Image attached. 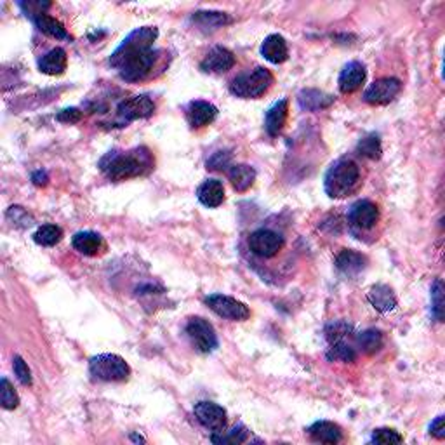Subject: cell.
I'll return each mask as SVG.
<instances>
[{
	"instance_id": "6da1fadb",
	"label": "cell",
	"mask_w": 445,
	"mask_h": 445,
	"mask_svg": "<svg viewBox=\"0 0 445 445\" xmlns=\"http://www.w3.org/2000/svg\"><path fill=\"white\" fill-rule=\"evenodd\" d=\"M101 171L112 181H125L145 174L152 169V157L147 150H134V152L108 153L100 162Z\"/></svg>"
},
{
	"instance_id": "7a4b0ae2",
	"label": "cell",
	"mask_w": 445,
	"mask_h": 445,
	"mask_svg": "<svg viewBox=\"0 0 445 445\" xmlns=\"http://www.w3.org/2000/svg\"><path fill=\"white\" fill-rule=\"evenodd\" d=\"M360 169L352 159H340L325 174V193L330 199H342L357 188Z\"/></svg>"
},
{
	"instance_id": "3957f363",
	"label": "cell",
	"mask_w": 445,
	"mask_h": 445,
	"mask_svg": "<svg viewBox=\"0 0 445 445\" xmlns=\"http://www.w3.org/2000/svg\"><path fill=\"white\" fill-rule=\"evenodd\" d=\"M157 37H159V30L153 28V26H141V28L131 31L122 41V44L113 51L112 58H110V65L113 68H119L122 63L153 49V42L157 41Z\"/></svg>"
},
{
	"instance_id": "277c9868",
	"label": "cell",
	"mask_w": 445,
	"mask_h": 445,
	"mask_svg": "<svg viewBox=\"0 0 445 445\" xmlns=\"http://www.w3.org/2000/svg\"><path fill=\"white\" fill-rule=\"evenodd\" d=\"M273 84V75L270 70L258 66L253 72H247L239 75L234 82H231L230 90L234 96L244 98V100H256L261 98L268 89Z\"/></svg>"
},
{
	"instance_id": "5b68a950",
	"label": "cell",
	"mask_w": 445,
	"mask_h": 445,
	"mask_svg": "<svg viewBox=\"0 0 445 445\" xmlns=\"http://www.w3.org/2000/svg\"><path fill=\"white\" fill-rule=\"evenodd\" d=\"M89 372L98 381L117 383V381H125L131 376V367L122 357L113 355V353H103V355L90 358Z\"/></svg>"
},
{
	"instance_id": "8992f818",
	"label": "cell",
	"mask_w": 445,
	"mask_h": 445,
	"mask_svg": "<svg viewBox=\"0 0 445 445\" xmlns=\"http://www.w3.org/2000/svg\"><path fill=\"white\" fill-rule=\"evenodd\" d=\"M187 334L193 348L200 353H212L219 345L214 327L202 317H193L188 320Z\"/></svg>"
},
{
	"instance_id": "52a82bcc",
	"label": "cell",
	"mask_w": 445,
	"mask_h": 445,
	"mask_svg": "<svg viewBox=\"0 0 445 445\" xmlns=\"http://www.w3.org/2000/svg\"><path fill=\"white\" fill-rule=\"evenodd\" d=\"M206 305L216 315L228 318V320L244 322L251 317V310L247 308V305L231 296H224V294H211L206 298Z\"/></svg>"
},
{
	"instance_id": "ba28073f",
	"label": "cell",
	"mask_w": 445,
	"mask_h": 445,
	"mask_svg": "<svg viewBox=\"0 0 445 445\" xmlns=\"http://www.w3.org/2000/svg\"><path fill=\"white\" fill-rule=\"evenodd\" d=\"M283 237L281 234L268 228H261L251 234L249 237V249L251 253L259 256V258H273L283 249Z\"/></svg>"
},
{
	"instance_id": "9c48e42d",
	"label": "cell",
	"mask_w": 445,
	"mask_h": 445,
	"mask_svg": "<svg viewBox=\"0 0 445 445\" xmlns=\"http://www.w3.org/2000/svg\"><path fill=\"white\" fill-rule=\"evenodd\" d=\"M157 51L150 49L147 53L140 54V56H134L131 60L122 63L119 66V75L120 78H124L125 82H140L143 80L147 75L152 72L153 65L157 61Z\"/></svg>"
},
{
	"instance_id": "30bf717a",
	"label": "cell",
	"mask_w": 445,
	"mask_h": 445,
	"mask_svg": "<svg viewBox=\"0 0 445 445\" xmlns=\"http://www.w3.org/2000/svg\"><path fill=\"white\" fill-rule=\"evenodd\" d=\"M193 412H195L197 421L212 433H223L226 428V411L214 402H199L193 407Z\"/></svg>"
},
{
	"instance_id": "8fae6325",
	"label": "cell",
	"mask_w": 445,
	"mask_h": 445,
	"mask_svg": "<svg viewBox=\"0 0 445 445\" xmlns=\"http://www.w3.org/2000/svg\"><path fill=\"white\" fill-rule=\"evenodd\" d=\"M400 89H402V84L399 78H393V77L379 78V80L374 82V84H371V88L365 90L364 101L372 106L388 105L395 100L397 94L400 93Z\"/></svg>"
},
{
	"instance_id": "7c38bea8",
	"label": "cell",
	"mask_w": 445,
	"mask_h": 445,
	"mask_svg": "<svg viewBox=\"0 0 445 445\" xmlns=\"http://www.w3.org/2000/svg\"><path fill=\"white\" fill-rule=\"evenodd\" d=\"M117 112H119L120 119L125 122L148 119L155 112V103L148 96L141 94V96H132L129 100L122 101Z\"/></svg>"
},
{
	"instance_id": "4fadbf2b",
	"label": "cell",
	"mask_w": 445,
	"mask_h": 445,
	"mask_svg": "<svg viewBox=\"0 0 445 445\" xmlns=\"http://www.w3.org/2000/svg\"><path fill=\"white\" fill-rule=\"evenodd\" d=\"M350 223L358 230H371V228L379 221V209L371 200H358L350 209L348 214Z\"/></svg>"
},
{
	"instance_id": "5bb4252c",
	"label": "cell",
	"mask_w": 445,
	"mask_h": 445,
	"mask_svg": "<svg viewBox=\"0 0 445 445\" xmlns=\"http://www.w3.org/2000/svg\"><path fill=\"white\" fill-rule=\"evenodd\" d=\"M235 66V56L226 47H214L200 63V70L206 73H226Z\"/></svg>"
},
{
	"instance_id": "9a60e30c",
	"label": "cell",
	"mask_w": 445,
	"mask_h": 445,
	"mask_svg": "<svg viewBox=\"0 0 445 445\" xmlns=\"http://www.w3.org/2000/svg\"><path fill=\"white\" fill-rule=\"evenodd\" d=\"M188 122L193 129H200V127H206V125L212 124L218 117V108L214 105L209 103V101H192L188 105Z\"/></svg>"
},
{
	"instance_id": "2e32d148",
	"label": "cell",
	"mask_w": 445,
	"mask_h": 445,
	"mask_svg": "<svg viewBox=\"0 0 445 445\" xmlns=\"http://www.w3.org/2000/svg\"><path fill=\"white\" fill-rule=\"evenodd\" d=\"M367 72H365V66L358 61H352L342 68L340 75V90L342 94H352L362 88V84L365 82Z\"/></svg>"
},
{
	"instance_id": "e0dca14e",
	"label": "cell",
	"mask_w": 445,
	"mask_h": 445,
	"mask_svg": "<svg viewBox=\"0 0 445 445\" xmlns=\"http://www.w3.org/2000/svg\"><path fill=\"white\" fill-rule=\"evenodd\" d=\"M261 54L266 61L273 63V65H282L289 58V49H287V42L282 35H268L261 44Z\"/></svg>"
},
{
	"instance_id": "ac0fdd59",
	"label": "cell",
	"mask_w": 445,
	"mask_h": 445,
	"mask_svg": "<svg viewBox=\"0 0 445 445\" xmlns=\"http://www.w3.org/2000/svg\"><path fill=\"white\" fill-rule=\"evenodd\" d=\"M72 246L75 251H78L84 256H98L105 251L103 237L94 231H78L73 235Z\"/></svg>"
},
{
	"instance_id": "d6986e66",
	"label": "cell",
	"mask_w": 445,
	"mask_h": 445,
	"mask_svg": "<svg viewBox=\"0 0 445 445\" xmlns=\"http://www.w3.org/2000/svg\"><path fill=\"white\" fill-rule=\"evenodd\" d=\"M287 117H289V101L287 100L277 101V103L266 112L265 119L266 132L273 137L278 136V134L282 132V129L286 127Z\"/></svg>"
},
{
	"instance_id": "ffe728a7",
	"label": "cell",
	"mask_w": 445,
	"mask_h": 445,
	"mask_svg": "<svg viewBox=\"0 0 445 445\" xmlns=\"http://www.w3.org/2000/svg\"><path fill=\"white\" fill-rule=\"evenodd\" d=\"M200 204L206 207H219L224 200V187L219 179H207L197 190Z\"/></svg>"
},
{
	"instance_id": "44dd1931",
	"label": "cell",
	"mask_w": 445,
	"mask_h": 445,
	"mask_svg": "<svg viewBox=\"0 0 445 445\" xmlns=\"http://www.w3.org/2000/svg\"><path fill=\"white\" fill-rule=\"evenodd\" d=\"M308 435L312 436V440L320 444H337L341 442L342 431L336 423H330V421H317L312 426L308 428Z\"/></svg>"
},
{
	"instance_id": "7402d4cb",
	"label": "cell",
	"mask_w": 445,
	"mask_h": 445,
	"mask_svg": "<svg viewBox=\"0 0 445 445\" xmlns=\"http://www.w3.org/2000/svg\"><path fill=\"white\" fill-rule=\"evenodd\" d=\"M367 299L379 313L392 312V310H395V306H397L395 294H393V290L389 289L388 286H384V283H377V286H374L372 289L369 290Z\"/></svg>"
},
{
	"instance_id": "603a6c76",
	"label": "cell",
	"mask_w": 445,
	"mask_h": 445,
	"mask_svg": "<svg viewBox=\"0 0 445 445\" xmlns=\"http://www.w3.org/2000/svg\"><path fill=\"white\" fill-rule=\"evenodd\" d=\"M66 65H68V56H66V51L61 47L56 49H51L49 53L42 56V60L38 61V70L46 75H61L65 73Z\"/></svg>"
},
{
	"instance_id": "cb8c5ba5",
	"label": "cell",
	"mask_w": 445,
	"mask_h": 445,
	"mask_svg": "<svg viewBox=\"0 0 445 445\" xmlns=\"http://www.w3.org/2000/svg\"><path fill=\"white\" fill-rule=\"evenodd\" d=\"M30 19L33 21V25L37 26V30L42 31V33L47 35V37L58 38V41H63V38H70L68 31H66L65 26H63V23L58 21V19L53 18V16L42 13V14H37V16H31Z\"/></svg>"
},
{
	"instance_id": "d4e9b609",
	"label": "cell",
	"mask_w": 445,
	"mask_h": 445,
	"mask_svg": "<svg viewBox=\"0 0 445 445\" xmlns=\"http://www.w3.org/2000/svg\"><path fill=\"white\" fill-rule=\"evenodd\" d=\"M228 178H230L231 187L237 192H247L256 181V171L254 167L247 164H237L231 165L230 171H228Z\"/></svg>"
},
{
	"instance_id": "484cf974",
	"label": "cell",
	"mask_w": 445,
	"mask_h": 445,
	"mask_svg": "<svg viewBox=\"0 0 445 445\" xmlns=\"http://www.w3.org/2000/svg\"><path fill=\"white\" fill-rule=\"evenodd\" d=\"M336 266L341 273L357 275L358 271L364 270L365 258L352 249H342L336 258Z\"/></svg>"
},
{
	"instance_id": "4316f807",
	"label": "cell",
	"mask_w": 445,
	"mask_h": 445,
	"mask_svg": "<svg viewBox=\"0 0 445 445\" xmlns=\"http://www.w3.org/2000/svg\"><path fill=\"white\" fill-rule=\"evenodd\" d=\"M333 101H334L333 96H327V94L315 89H306L299 94V105L305 110H310V112H317V110L327 108V106L333 105Z\"/></svg>"
},
{
	"instance_id": "83f0119b",
	"label": "cell",
	"mask_w": 445,
	"mask_h": 445,
	"mask_svg": "<svg viewBox=\"0 0 445 445\" xmlns=\"http://www.w3.org/2000/svg\"><path fill=\"white\" fill-rule=\"evenodd\" d=\"M357 345L367 355L379 352L381 346H383V334L376 329H369L365 333H360L357 336Z\"/></svg>"
},
{
	"instance_id": "f1b7e54d",
	"label": "cell",
	"mask_w": 445,
	"mask_h": 445,
	"mask_svg": "<svg viewBox=\"0 0 445 445\" xmlns=\"http://www.w3.org/2000/svg\"><path fill=\"white\" fill-rule=\"evenodd\" d=\"M63 239V230L56 224H44L35 231L33 240L42 247H53L60 244Z\"/></svg>"
},
{
	"instance_id": "f546056e",
	"label": "cell",
	"mask_w": 445,
	"mask_h": 445,
	"mask_svg": "<svg viewBox=\"0 0 445 445\" xmlns=\"http://www.w3.org/2000/svg\"><path fill=\"white\" fill-rule=\"evenodd\" d=\"M357 152L360 153L362 157H365V159L371 160L381 159L383 148H381L379 136H377V134H369V136H365L364 140H360V143H358Z\"/></svg>"
},
{
	"instance_id": "4dcf8cb0",
	"label": "cell",
	"mask_w": 445,
	"mask_h": 445,
	"mask_svg": "<svg viewBox=\"0 0 445 445\" xmlns=\"http://www.w3.org/2000/svg\"><path fill=\"white\" fill-rule=\"evenodd\" d=\"M329 360H340V362H353L357 358V352L350 342L345 340L333 341L330 342L329 353H327Z\"/></svg>"
},
{
	"instance_id": "1f68e13d",
	"label": "cell",
	"mask_w": 445,
	"mask_h": 445,
	"mask_svg": "<svg viewBox=\"0 0 445 445\" xmlns=\"http://www.w3.org/2000/svg\"><path fill=\"white\" fill-rule=\"evenodd\" d=\"M193 21L199 23L200 26H209V28H219V26L226 25V23H231V19L228 18L224 13H212V11H200V13L193 14Z\"/></svg>"
},
{
	"instance_id": "d6a6232c",
	"label": "cell",
	"mask_w": 445,
	"mask_h": 445,
	"mask_svg": "<svg viewBox=\"0 0 445 445\" xmlns=\"http://www.w3.org/2000/svg\"><path fill=\"white\" fill-rule=\"evenodd\" d=\"M247 439H249V430H247L246 426H242V424H239V426H235L234 430H231L228 435H218V433H214L212 435V442L214 444H244L247 442Z\"/></svg>"
},
{
	"instance_id": "836d02e7",
	"label": "cell",
	"mask_w": 445,
	"mask_h": 445,
	"mask_svg": "<svg viewBox=\"0 0 445 445\" xmlns=\"http://www.w3.org/2000/svg\"><path fill=\"white\" fill-rule=\"evenodd\" d=\"M0 402H2V407L6 409V411H14L19 405L18 393L14 392L13 384H11L6 377H2V381H0Z\"/></svg>"
},
{
	"instance_id": "e575fe53",
	"label": "cell",
	"mask_w": 445,
	"mask_h": 445,
	"mask_svg": "<svg viewBox=\"0 0 445 445\" xmlns=\"http://www.w3.org/2000/svg\"><path fill=\"white\" fill-rule=\"evenodd\" d=\"M431 312L439 322L444 320V283L435 281L431 286Z\"/></svg>"
},
{
	"instance_id": "d590c367",
	"label": "cell",
	"mask_w": 445,
	"mask_h": 445,
	"mask_svg": "<svg viewBox=\"0 0 445 445\" xmlns=\"http://www.w3.org/2000/svg\"><path fill=\"white\" fill-rule=\"evenodd\" d=\"M372 442L379 445H395L404 442V436L392 428H377L372 433Z\"/></svg>"
},
{
	"instance_id": "8d00e7d4",
	"label": "cell",
	"mask_w": 445,
	"mask_h": 445,
	"mask_svg": "<svg viewBox=\"0 0 445 445\" xmlns=\"http://www.w3.org/2000/svg\"><path fill=\"white\" fill-rule=\"evenodd\" d=\"M13 369H14V374H16V377H18L19 383L25 384V386L31 384V372H30L28 365H26V362L23 360L21 357H18V355L14 357Z\"/></svg>"
},
{
	"instance_id": "74e56055",
	"label": "cell",
	"mask_w": 445,
	"mask_h": 445,
	"mask_svg": "<svg viewBox=\"0 0 445 445\" xmlns=\"http://www.w3.org/2000/svg\"><path fill=\"white\" fill-rule=\"evenodd\" d=\"M231 155L228 152H218L212 155V159L207 162V169L211 171H223V169L231 167Z\"/></svg>"
},
{
	"instance_id": "f35d334b",
	"label": "cell",
	"mask_w": 445,
	"mask_h": 445,
	"mask_svg": "<svg viewBox=\"0 0 445 445\" xmlns=\"http://www.w3.org/2000/svg\"><path fill=\"white\" fill-rule=\"evenodd\" d=\"M56 119L63 124H75L82 119V112L78 108H65L56 115Z\"/></svg>"
},
{
	"instance_id": "ab89813d",
	"label": "cell",
	"mask_w": 445,
	"mask_h": 445,
	"mask_svg": "<svg viewBox=\"0 0 445 445\" xmlns=\"http://www.w3.org/2000/svg\"><path fill=\"white\" fill-rule=\"evenodd\" d=\"M430 433L435 439L442 440L445 439V424H444V416H439L435 421L430 424Z\"/></svg>"
},
{
	"instance_id": "60d3db41",
	"label": "cell",
	"mask_w": 445,
	"mask_h": 445,
	"mask_svg": "<svg viewBox=\"0 0 445 445\" xmlns=\"http://www.w3.org/2000/svg\"><path fill=\"white\" fill-rule=\"evenodd\" d=\"M31 181H33V184H37V187H46L47 181H49V176H47L46 171H35L33 174H31Z\"/></svg>"
}]
</instances>
